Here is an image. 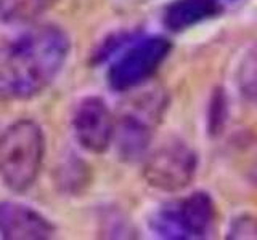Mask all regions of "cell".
I'll use <instances>...</instances> for the list:
<instances>
[{
	"instance_id": "1",
	"label": "cell",
	"mask_w": 257,
	"mask_h": 240,
	"mask_svg": "<svg viewBox=\"0 0 257 240\" xmlns=\"http://www.w3.org/2000/svg\"><path fill=\"white\" fill-rule=\"evenodd\" d=\"M71 42L58 26H37L0 46V100L23 101L42 93L58 77Z\"/></svg>"
},
{
	"instance_id": "2",
	"label": "cell",
	"mask_w": 257,
	"mask_h": 240,
	"mask_svg": "<svg viewBox=\"0 0 257 240\" xmlns=\"http://www.w3.org/2000/svg\"><path fill=\"white\" fill-rule=\"evenodd\" d=\"M45 154L44 132L34 120L21 118L0 134V180L15 192L36 182Z\"/></svg>"
},
{
	"instance_id": "3",
	"label": "cell",
	"mask_w": 257,
	"mask_h": 240,
	"mask_svg": "<svg viewBox=\"0 0 257 240\" xmlns=\"http://www.w3.org/2000/svg\"><path fill=\"white\" fill-rule=\"evenodd\" d=\"M215 205L204 190L159 206L150 216V228L161 238L188 240L204 238L212 232Z\"/></svg>"
},
{
	"instance_id": "4",
	"label": "cell",
	"mask_w": 257,
	"mask_h": 240,
	"mask_svg": "<svg viewBox=\"0 0 257 240\" xmlns=\"http://www.w3.org/2000/svg\"><path fill=\"white\" fill-rule=\"evenodd\" d=\"M172 45L164 37L137 38L111 64L108 84L114 92H128L143 85L166 61Z\"/></svg>"
},
{
	"instance_id": "5",
	"label": "cell",
	"mask_w": 257,
	"mask_h": 240,
	"mask_svg": "<svg viewBox=\"0 0 257 240\" xmlns=\"http://www.w3.org/2000/svg\"><path fill=\"white\" fill-rule=\"evenodd\" d=\"M196 170V152L187 142L174 140L148 156L143 166V178L158 190L179 192L190 186Z\"/></svg>"
},
{
	"instance_id": "6",
	"label": "cell",
	"mask_w": 257,
	"mask_h": 240,
	"mask_svg": "<svg viewBox=\"0 0 257 240\" xmlns=\"http://www.w3.org/2000/svg\"><path fill=\"white\" fill-rule=\"evenodd\" d=\"M166 101L163 94H153L137 102L134 109L119 118L114 130L119 156L128 162H135L145 156L151 142L153 128L159 122Z\"/></svg>"
},
{
	"instance_id": "7",
	"label": "cell",
	"mask_w": 257,
	"mask_h": 240,
	"mask_svg": "<svg viewBox=\"0 0 257 240\" xmlns=\"http://www.w3.org/2000/svg\"><path fill=\"white\" fill-rule=\"evenodd\" d=\"M77 142L92 154H103L114 140L116 124L112 114L98 96H87L77 104L72 116Z\"/></svg>"
},
{
	"instance_id": "8",
	"label": "cell",
	"mask_w": 257,
	"mask_h": 240,
	"mask_svg": "<svg viewBox=\"0 0 257 240\" xmlns=\"http://www.w3.org/2000/svg\"><path fill=\"white\" fill-rule=\"evenodd\" d=\"M50 220L18 202H0V237L7 240H45L55 236Z\"/></svg>"
},
{
	"instance_id": "9",
	"label": "cell",
	"mask_w": 257,
	"mask_h": 240,
	"mask_svg": "<svg viewBox=\"0 0 257 240\" xmlns=\"http://www.w3.org/2000/svg\"><path fill=\"white\" fill-rule=\"evenodd\" d=\"M231 0H174L163 13L164 26L172 32H183L217 18Z\"/></svg>"
},
{
	"instance_id": "10",
	"label": "cell",
	"mask_w": 257,
	"mask_h": 240,
	"mask_svg": "<svg viewBox=\"0 0 257 240\" xmlns=\"http://www.w3.org/2000/svg\"><path fill=\"white\" fill-rule=\"evenodd\" d=\"M58 2V0H0V21L5 24H24Z\"/></svg>"
},
{
	"instance_id": "11",
	"label": "cell",
	"mask_w": 257,
	"mask_h": 240,
	"mask_svg": "<svg viewBox=\"0 0 257 240\" xmlns=\"http://www.w3.org/2000/svg\"><path fill=\"white\" fill-rule=\"evenodd\" d=\"M236 86L244 98L257 101V44L243 54L236 68Z\"/></svg>"
},
{
	"instance_id": "12",
	"label": "cell",
	"mask_w": 257,
	"mask_h": 240,
	"mask_svg": "<svg viewBox=\"0 0 257 240\" xmlns=\"http://www.w3.org/2000/svg\"><path fill=\"white\" fill-rule=\"evenodd\" d=\"M228 118V100L222 88H215L207 109V132L211 136L220 134Z\"/></svg>"
},
{
	"instance_id": "13",
	"label": "cell",
	"mask_w": 257,
	"mask_h": 240,
	"mask_svg": "<svg viewBox=\"0 0 257 240\" xmlns=\"http://www.w3.org/2000/svg\"><path fill=\"white\" fill-rule=\"evenodd\" d=\"M227 238L257 240V216L243 213L233 218L227 230Z\"/></svg>"
},
{
	"instance_id": "14",
	"label": "cell",
	"mask_w": 257,
	"mask_h": 240,
	"mask_svg": "<svg viewBox=\"0 0 257 240\" xmlns=\"http://www.w3.org/2000/svg\"><path fill=\"white\" fill-rule=\"evenodd\" d=\"M137 38H139V34H135V32H117V34H112L98 46L93 58L96 61H104L116 52H119L120 48H125L132 42H135Z\"/></svg>"
}]
</instances>
